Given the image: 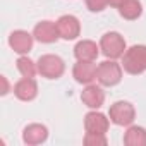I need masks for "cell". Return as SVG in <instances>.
<instances>
[{"label":"cell","instance_id":"52a82bcc","mask_svg":"<svg viewBox=\"0 0 146 146\" xmlns=\"http://www.w3.org/2000/svg\"><path fill=\"white\" fill-rule=\"evenodd\" d=\"M57 28H58V35L64 40H76L81 35V24L79 19L76 16L65 14L62 17H58L57 21Z\"/></svg>","mask_w":146,"mask_h":146},{"label":"cell","instance_id":"ffe728a7","mask_svg":"<svg viewBox=\"0 0 146 146\" xmlns=\"http://www.w3.org/2000/svg\"><path fill=\"white\" fill-rule=\"evenodd\" d=\"M124 2H125V0H108V5H112V7H117V9H119Z\"/></svg>","mask_w":146,"mask_h":146},{"label":"cell","instance_id":"2e32d148","mask_svg":"<svg viewBox=\"0 0 146 146\" xmlns=\"http://www.w3.org/2000/svg\"><path fill=\"white\" fill-rule=\"evenodd\" d=\"M119 12L124 19L127 21H134L143 14V5L139 0H125V2L119 7Z\"/></svg>","mask_w":146,"mask_h":146},{"label":"cell","instance_id":"30bf717a","mask_svg":"<svg viewBox=\"0 0 146 146\" xmlns=\"http://www.w3.org/2000/svg\"><path fill=\"white\" fill-rule=\"evenodd\" d=\"M108 119L102 113V112H90L86 113L84 117V129L86 132H91V134H107L108 131Z\"/></svg>","mask_w":146,"mask_h":146},{"label":"cell","instance_id":"6da1fadb","mask_svg":"<svg viewBox=\"0 0 146 146\" xmlns=\"http://www.w3.org/2000/svg\"><path fill=\"white\" fill-rule=\"evenodd\" d=\"M122 67L125 72L137 76L146 70V45H134L122 55Z\"/></svg>","mask_w":146,"mask_h":146},{"label":"cell","instance_id":"7a4b0ae2","mask_svg":"<svg viewBox=\"0 0 146 146\" xmlns=\"http://www.w3.org/2000/svg\"><path fill=\"white\" fill-rule=\"evenodd\" d=\"M100 50L102 53L107 57V58H112V60H117L120 58L124 53H125V40L120 33L117 31H108L102 36L100 40Z\"/></svg>","mask_w":146,"mask_h":146},{"label":"cell","instance_id":"8fae6325","mask_svg":"<svg viewBox=\"0 0 146 146\" xmlns=\"http://www.w3.org/2000/svg\"><path fill=\"white\" fill-rule=\"evenodd\" d=\"M14 95L23 102H31L38 95V84L35 78H23L14 84Z\"/></svg>","mask_w":146,"mask_h":146},{"label":"cell","instance_id":"d6986e66","mask_svg":"<svg viewBox=\"0 0 146 146\" xmlns=\"http://www.w3.org/2000/svg\"><path fill=\"white\" fill-rule=\"evenodd\" d=\"M108 5V0H86V7L91 12H102Z\"/></svg>","mask_w":146,"mask_h":146},{"label":"cell","instance_id":"e0dca14e","mask_svg":"<svg viewBox=\"0 0 146 146\" xmlns=\"http://www.w3.org/2000/svg\"><path fill=\"white\" fill-rule=\"evenodd\" d=\"M17 70L23 74V78H35L36 76V72H38V65L26 55L19 57L17 58Z\"/></svg>","mask_w":146,"mask_h":146},{"label":"cell","instance_id":"7c38bea8","mask_svg":"<svg viewBox=\"0 0 146 146\" xmlns=\"http://www.w3.org/2000/svg\"><path fill=\"white\" fill-rule=\"evenodd\" d=\"M81 100H83V103H84L86 107L96 110V108H100V107L103 105V102H105V93H103V90H102L100 86H96V84H88V86L83 90V93H81Z\"/></svg>","mask_w":146,"mask_h":146},{"label":"cell","instance_id":"5bb4252c","mask_svg":"<svg viewBox=\"0 0 146 146\" xmlns=\"http://www.w3.org/2000/svg\"><path fill=\"white\" fill-rule=\"evenodd\" d=\"M100 46L91 40H83L74 46V55L78 60H95L98 57Z\"/></svg>","mask_w":146,"mask_h":146},{"label":"cell","instance_id":"5b68a950","mask_svg":"<svg viewBox=\"0 0 146 146\" xmlns=\"http://www.w3.org/2000/svg\"><path fill=\"white\" fill-rule=\"evenodd\" d=\"M108 117L115 125H131L134 117H136V110H134L132 103L120 100V102H115L110 107Z\"/></svg>","mask_w":146,"mask_h":146},{"label":"cell","instance_id":"8992f818","mask_svg":"<svg viewBox=\"0 0 146 146\" xmlns=\"http://www.w3.org/2000/svg\"><path fill=\"white\" fill-rule=\"evenodd\" d=\"M96 69L98 65L95 64V60H78L72 69V76L81 84H91L96 79Z\"/></svg>","mask_w":146,"mask_h":146},{"label":"cell","instance_id":"4fadbf2b","mask_svg":"<svg viewBox=\"0 0 146 146\" xmlns=\"http://www.w3.org/2000/svg\"><path fill=\"white\" fill-rule=\"evenodd\" d=\"M48 137V129L41 124H29L23 131V141L26 144H41Z\"/></svg>","mask_w":146,"mask_h":146},{"label":"cell","instance_id":"ba28073f","mask_svg":"<svg viewBox=\"0 0 146 146\" xmlns=\"http://www.w3.org/2000/svg\"><path fill=\"white\" fill-rule=\"evenodd\" d=\"M33 36L40 43H53V41H57L60 38L57 23H52V21H41V23H38L35 26V29H33Z\"/></svg>","mask_w":146,"mask_h":146},{"label":"cell","instance_id":"9c48e42d","mask_svg":"<svg viewBox=\"0 0 146 146\" xmlns=\"http://www.w3.org/2000/svg\"><path fill=\"white\" fill-rule=\"evenodd\" d=\"M33 40L35 36L29 35L28 31H23V29H17V31H12L11 36H9V45L11 48L19 53V55H26L31 48H33Z\"/></svg>","mask_w":146,"mask_h":146},{"label":"cell","instance_id":"9a60e30c","mask_svg":"<svg viewBox=\"0 0 146 146\" xmlns=\"http://www.w3.org/2000/svg\"><path fill=\"white\" fill-rule=\"evenodd\" d=\"M124 144L127 146H146V129L131 125L124 134Z\"/></svg>","mask_w":146,"mask_h":146},{"label":"cell","instance_id":"ac0fdd59","mask_svg":"<svg viewBox=\"0 0 146 146\" xmlns=\"http://www.w3.org/2000/svg\"><path fill=\"white\" fill-rule=\"evenodd\" d=\"M84 144L86 146H105L107 144V137H105V134H91V132H86Z\"/></svg>","mask_w":146,"mask_h":146},{"label":"cell","instance_id":"277c9868","mask_svg":"<svg viewBox=\"0 0 146 146\" xmlns=\"http://www.w3.org/2000/svg\"><path fill=\"white\" fill-rule=\"evenodd\" d=\"M122 79V65H119L115 60H105L98 64L96 69V81L102 86H115Z\"/></svg>","mask_w":146,"mask_h":146},{"label":"cell","instance_id":"44dd1931","mask_svg":"<svg viewBox=\"0 0 146 146\" xmlns=\"http://www.w3.org/2000/svg\"><path fill=\"white\" fill-rule=\"evenodd\" d=\"M0 79H2V84H4V88H2V95H7L9 93V86H7V79L2 76V78H0Z\"/></svg>","mask_w":146,"mask_h":146},{"label":"cell","instance_id":"3957f363","mask_svg":"<svg viewBox=\"0 0 146 146\" xmlns=\"http://www.w3.org/2000/svg\"><path fill=\"white\" fill-rule=\"evenodd\" d=\"M36 65H38V74H41L46 79H58L65 70L64 60L58 55H52V53L41 55Z\"/></svg>","mask_w":146,"mask_h":146}]
</instances>
